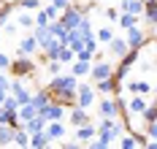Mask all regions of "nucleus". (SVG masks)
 Listing matches in <instances>:
<instances>
[{"mask_svg":"<svg viewBox=\"0 0 157 149\" xmlns=\"http://www.w3.org/2000/svg\"><path fill=\"white\" fill-rule=\"evenodd\" d=\"M11 76L14 79H35L38 76V68H35V60L33 57H27V54H16V60H11Z\"/></svg>","mask_w":157,"mask_h":149,"instance_id":"obj_1","label":"nucleus"},{"mask_svg":"<svg viewBox=\"0 0 157 149\" xmlns=\"http://www.w3.org/2000/svg\"><path fill=\"white\" fill-rule=\"evenodd\" d=\"M46 90L52 92V95H57V92H68V90H78V76H73V73H68V76L57 73V76H52V82L46 84Z\"/></svg>","mask_w":157,"mask_h":149,"instance_id":"obj_2","label":"nucleus"},{"mask_svg":"<svg viewBox=\"0 0 157 149\" xmlns=\"http://www.w3.org/2000/svg\"><path fill=\"white\" fill-rule=\"evenodd\" d=\"M106 76H114V65H111V60H109V57H103V60H92L90 79H92V82H100V79H106Z\"/></svg>","mask_w":157,"mask_h":149,"instance_id":"obj_3","label":"nucleus"},{"mask_svg":"<svg viewBox=\"0 0 157 149\" xmlns=\"http://www.w3.org/2000/svg\"><path fill=\"white\" fill-rule=\"evenodd\" d=\"M125 41H127L130 49H141V46L149 44V35L144 33V30H138V25H133V27H127V30H125Z\"/></svg>","mask_w":157,"mask_h":149,"instance_id":"obj_4","label":"nucleus"},{"mask_svg":"<svg viewBox=\"0 0 157 149\" xmlns=\"http://www.w3.org/2000/svg\"><path fill=\"white\" fill-rule=\"evenodd\" d=\"M95 92H100V95H117V92H122V82H117L114 76H106V79L95 82Z\"/></svg>","mask_w":157,"mask_h":149,"instance_id":"obj_5","label":"nucleus"},{"mask_svg":"<svg viewBox=\"0 0 157 149\" xmlns=\"http://www.w3.org/2000/svg\"><path fill=\"white\" fill-rule=\"evenodd\" d=\"M81 17H84V14L78 11V8L73 6V3H71L68 8H63V14H60V22H63V25L68 27V30H73V27H78V22H81Z\"/></svg>","mask_w":157,"mask_h":149,"instance_id":"obj_6","label":"nucleus"},{"mask_svg":"<svg viewBox=\"0 0 157 149\" xmlns=\"http://www.w3.org/2000/svg\"><path fill=\"white\" fill-rule=\"evenodd\" d=\"M98 111H100V117L117 119V117H119V103H117V98H114V95H106V98L98 103Z\"/></svg>","mask_w":157,"mask_h":149,"instance_id":"obj_7","label":"nucleus"},{"mask_svg":"<svg viewBox=\"0 0 157 149\" xmlns=\"http://www.w3.org/2000/svg\"><path fill=\"white\" fill-rule=\"evenodd\" d=\"M95 103V87H90V84H78V98H76V106H81V109H92Z\"/></svg>","mask_w":157,"mask_h":149,"instance_id":"obj_8","label":"nucleus"},{"mask_svg":"<svg viewBox=\"0 0 157 149\" xmlns=\"http://www.w3.org/2000/svg\"><path fill=\"white\" fill-rule=\"evenodd\" d=\"M41 52L38 46V41H35V35H25L22 41H19V46H16V54H27V57H35Z\"/></svg>","mask_w":157,"mask_h":149,"instance_id":"obj_9","label":"nucleus"},{"mask_svg":"<svg viewBox=\"0 0 157 149\" xmlns=\"http://www.w3.org/2000/svg\"><path fill=\"white\" fill-rule=\"evenodd\" d=\"M38 114L44 117L46 122H49V119H63V117H65V106H60V103H54V100H52V103H46Z\"/></svg>","mask_w":157,"mask_h":149,"instance_id":"obj_10","label":"nucleus"},{"mask_svg":"<svg viewBox=\"0 0 157 149\" xmlns=\"http://www.w3.org/2000/svg\"><path fill=\"white\" fill-rule=\"evenodd\" d=\"M127 49H130V46H127V41H125V38H117V35L106 44V54H111V57H122Z\"/></svg>","mask_w":157,"mask_h":149,"instance_id":"obj_11","label":"nucleus"},{"mask_svg":"<svg viewBox=\"0 0 157 149\" xmlns=\"http://www.w3.org/2000/svg\"><path fill=\"white\" fill-rule=\"evenodd\" d=\"M46 136L52 138V141H63V138H65L63 119H49V122H46Z\"/></svg>","mask_w":157,"mask_h":149,"instance_id":"obj_12","label":"nucleus"},{"mask_svg":"<svg viewBox=\"0 0 157 149\" xmlns=\"http://www.w3.org/2000/svg\"><path fill=\"white\" fill-rule=\"evenodd\" d=\"M8 92H14L16 98H19V106H22V103H30V98H33V92L19 82V79H11V90H8Z\"/></svg>","mask_w":157,"mask_h":149,"instance_id":"obj_13","label":"nucleus"},{"mask_svg":"<svg viewBox=\"0 0 157 149\" xmlns=\"http://www.w3.org/2000/svg\"><path fill=\"white\" fill-rule=\"evenodd\" d=\"M49 33L54 35V38H57L60 44H65V46H68V27H65V25L60 22V19H54V22H49Z\"/></svg>","mask_w":157,"mask_h":149,"instance_id":"obj_14","label":"nucleus"},{"mask_svg":"<svg viewBox=\"0 0 157 149\" xmlns=\"http://www.w3.org/2000/svg\"><path fill=\"white\" fill-rule=\"evenodd\" d=\"M22 128H25V130L30 133H41V130H46V119H44V117L41 114H35L33 117V119H27V122H22Z\"/></svg>","mask_w":157,"mask_h":149,"instance_id":"obj_15","label":"nucleus"},{"mask_svg":"<svg viewBox=\"0 0 157 149\" xmlns=\"http://www.w3.org/2000/svg\"><path fill=\"white\" fill-rule=\"evenodd\" d=\"M144 22L146 25H152V27H157V0H149V3H144Z\"/></svg>","mask_w":157,"mask_h":149,"instance_id":"obj_16","label":"nucleus"},{"mask_svg":"<svg viewBox=\"0 0 157 149\" xmlns=\"http://www.w3.org/2000/svg\"><path fill=\"white\" fill-rule=\"evenodd\" d=\"M30 103H33V106H35V109H38V111H41V109H44L46 103H52V92H49L46 87H44V90H38V92H33Z\"/></svg>","mask_w":157,"mask_h":149,"instance_id":"obj_17","label":"nucleus"},{"mask_svg":"<svg viewBox=\"0 0 157 149\" xmlns=\"http://www.w3.org/2000/svg\"><path fill=\"white\" fill-rule=\"evenodd\" d=\"M68 111H71V122H73L76 128L90 122V111H87V109H81V106H73V109H68Z\"/></svg>","mask_w":157,"mask_h":149,"instance_id":"obj_18","label":"nucleus"},{"mask_svg":"<svg viewBox=\"0 0 157 149\" xmlns=\"http://www.w3.org/2000/svg\"><path fill=\"white\" fill-rule=\"evenodd\" d=\"M33 35H35V41H38V46H41V52H44V49L49 46V44L54 41V35L49 33V25H46V27H35V33H33Z\"/></svg>","mask_w":157,"mask_h":149,"instance_id":"obj_19","label":"nucleus"},{"mask_svg":"<svg viewBox=\"0 0 157 149\" xmlns=\"http://www.w3.org/2000/svg\"><path fill=\"white\" fill-rule=\"evenodd\" d=\"M90 71H92V60H73V68H71V73L73 76H90Z\"/></svg>","mask_w":157,"mask_h":149,"instance_id":"obj_20","label":"nucleus"},{"mask_svg":"<svg viewBox=\"0 0 157 149\" xmlns=\"http://www.w3.org/2000/svg\"><path fill=\"white\" fill-rule=\"evenodd\" d=\"M149 106V100L144 98V95H133L130 103H127V109H130V114H144V109Z\"/></svg>","mask_w":157,"mask_h":149,"instance_id":"obj_21","label":"nucleus"},{"mask_svg":"<svg viewBox=\"0 0 157 149\" xmlns=\"http://www.w3.org/2000/svg\"><path fill=\"white\" fill-rule=\"evenodd\" d=\"M98 136V128L95 125H78V133H76V138L81 141V144H87L90 138H95Z\"/></svg>","mask_w":157,"mask_h":149,"instance_id":"obj_22","label":"nucleus"},{"mask_svg":"<svg viewBox=\"0 0 157 149\" xmlns=\"http://www.w3.org/2000/svg\"><path fill=\"white\" fill-rule=\"evenodd\" d=\"M49 144H52V138L46 136V130H41V133H33V136H30V147H35V149H46Z\"/></svg>","mask_w":157,"mask_h":149,"instance_id":"obj_23","label":"nucleus"},{"mask_svg":"<svg viewBox=\"0 0 157 149\" xmlns=\"http://www.w3.org/2000/svg\"><path fill=\"white\" fill-rule=\"evenodd\" d=\"M0 147H14V128L0 122Z\"/></svg>","mask_w":157,"mask_h":149,"instance_id":"obj_24","label":"nucleus"},{"mask_svg":"<svg viewBox=\"0 0 157 149\" xmlns=\"http://www.w3.org/2000/svg\"><path fill=\"white\" fill-rule=\"evenodd\" d=\"M119 11H130V14L141 17L144 14V0H122V8Z\"/></svg>","mask_w":157,"mask_h":149,"instance_id":"obj_25","label":"nucleus"},{"mask_svg":"<svg viewBox=\"0 0 157 149\" xmlns=\"http://www.w3.org/2000/svg\"><path fill=\"white\" fill-rule=\"evenodd\" d=\"M14 147H30V133L25 130L22 125L14 128Z\"/></svg>","mask_w":157,"mask_h":149,"instance_id":"obj_26","label":"nucleus"},{"mask_svg":"<svg viewBox=\"0 0 157 149\" xmlns=\"http://www.w3.org/2000/svg\"><path fill=\"white\" fill-rule=\"evenodd\" d=\"M16 114H19V119H22V122H27V119H33V117L38 114V109H35L33 103H22V106L16 109Z\"/></svg>","mask_w":157,"mask_h":149,"instance_id":"obj_27","label":"nucleus"},{"mask_svg":"<svg viewBox=\"0 0 157 149\" xmlns=\"http://www.w3.org/2000/svg\"><path fill=\"white\" fill-rule=\"evenodd\" d=\"M127 90H130L133 95H146V92H152V84L149 82H130Z\"/></svg>","mask_w":157,"mask_h":149,"instance_id":"obj_28","label":"nucleus"},{"mask_svg":"<svg viewBox=\"0 0 157 149\" xmlns=\"http://www.w3.org/2000/svg\"><path fill=\"white\" fill-rule=\"evenodd\" d=\"M78 35H81V38H92L95 35V30H92V22H90V19L87 17H81V22H78Z\"/></svg>","mask_w":157,"mask_h":149,"instance_id":"obj_29","label":"nucleus"},{"mask_svg":"<svg viewBox=\"0 0 157 149\" xmlns=\"http://www.w3.org/2000/svg\"><path fill=\"white\" fill-rule=\"evenodd\" d=\"M57 60H60L63 65H68V63H73V60H76V52L71 49V46H60V52H57Z\"/></svg>","mask_w":157,"mask_h":149,"instance_id":"obj_30","label":"nucleus"},{"mask_svg":"<svg viewBox=\"0 0 157 149\" xmlns=\"http://www.w3.org/2000/svg\"><path fill=\"white\" fill-rule=\"evenodd\" d=\"M117 22L122 25V30H127V27H133V25H138V17H136V14H130V11H122Z\"/></svg>","mask_w":157,"mask_h":149,"instance_id":"obj_31","label":"nucleus"},{"mask_svg":"<svg viewBox=\"0 0 157 149\" xmlns=\"http://www.w3.org/2000/svg\"><path fill=\"white\" fill-rule=\"evenodd\" d=\"M95 38H98V44H103V46H106L111 38H114V30H111V27H103V30H98V33H95Z\"/></svg>","mask_w":157,"mask_h":149,"instance_id":"obj_32","label":"nucleus"},{"mask_svg":"<svg viewBox=\"0 0 157 149\" xmlns=\"http://www.w3.org/2000/svg\"><path fill=\"white\" fill-rule=\"evenodd\" d=\"M144 122H146V125H149V122H155L157 119V103H149V106H146V109H144Z\"/></svg>","mask_w":157,"mask_h":149,"instance_id":"obj_33","label":"nucleus"},{"mask_svg":"<svg viewBox=\"0 0 157 149\" xmlns=\"http://www.w3.org/2000/svg\"><path fill=\"white\" fill-rule=\"evenodd\" d=\"M16 25H19L22 30H27V27H35V17H30V14H19Z\"/></svg>","mask_w":157,"mask_h":149,"instance_id":"obj_34","label":"nucleus"},{"mask_svg":"<svg viewBox=\"0 0 157 149\" xmlns=\"http://www.w3.org/2000/svg\"><path fill=\"white\" fill-rule=\"evenodd\" d=\"M22 11H38L41 8V0H19Z\"/></svg>","mask_w":157,"mask_h":149,"instance_id":"obj_35","label":"nucleus"},{"mask_svg":"<svg viewBox=\"0 0 157 149\" xmlns=\"http://www.w3.org/2000/svg\"><path fill=\"white\" fill-rule=\"evenodd\" d=\"M44 14L49 17V22H54V19H60V8L52 3V6H46V8H44Z\"/></svg>","mask_w":157,"mask_h":149,"instance_id":"obj_36","label":"nucleus"},{"mask_svg":"<svg viewBox=\"0 0 157 149\" xmlns=\"http://www.w3.org/2000/svg\"><path fill=\"white\" fill-rule=\"evenodd\" d=\"M46 71L52 73V76H57V73L63 71V63H60V60H49V63H46Z\"/></svg>","mask_w":157,"mask_h":149,"instance_id":"obj_37","label":"nucleus"},{"mask_svg":"<svg viewBox=\"0 0 157 149\" xmlns=\"http://www.w3.org/2000/svg\"><path fill=\"white\" fill-rule=\"evenodd\" d=\"M119 147H122V149H133V147H138V144H136V136H133V133H130V136H122Z\"/></svg>","mask_w":157,"mask_h":149,"instance_id":"obj_38","label":"nucleus"},{"mask_svg":"<svg viewBox=\"0 0 157 149\" xmlns=\"http://www.w3.org/2000/svg\"><path fill=\"white\" fill-rule=\"evenodd\" d=\"M68 46H71L73 52H81L84 49V38H68Z\"/></svg>","mask_w":157,"mask_h":149,"instance_id":"obj_39","label":"nucleus"},{"mask_svg":"<svg viewBox=\"0 0 157 149\" xmlns=\"http://www.w3.org/2000/svg\"><path fill=\"white\" fill-rule=\"evenodd\" d=\"M119 14H122V11H117V8H111V6L103 11V17L109 19V22H117V19H119Z\"/></svg>","mask_w":157,"mask_h":149,"instance_id":"obj_40","label":"nucleus"},{"mask_svg":"<svg viewBox=\"0 0 157 149\" xmlns=\"http://www.w3.org/2000/svg\"><path fill=\"white\" fill-rule=\"evenodd\" d=\"M49 25V17L44 14V8H41V14H35V27H46Z\"/></svg>","mask_w":157,"mask_h":149,"instance_id":"obj_41","label":"nucleus"},{"mask_svg":"<svg viewBox=\"0 0 157 149\" xmlns=\"http://www.w3.org/2000/svg\"><path fill=\"white\" fill-rule=\"evenodd\" d=\"M8 14H11V6H6V3H3V8H0V27L8 22Z\"/></svg>","mask_w":157,"mask_h":149,"instance_id":"obj_42","label":"nucleus"},{"mask_svg":"<svg viewBox=\"0 0 157 149\" xmlns=\"http://www.w3.org/2000/svg\"><path fill=\"white\" fill-rule=\"evenodd\" d=\"M8 68H11V57L0 52V71H8Z\"/></svg>","mask_w":157,"mask_h":149,"instance_id":"obj_43","label":"nucleus"},{"mask_svg":"<svg viewBox=\"0 0 157 149\" xmlns=\"http://www.w3.org/2000/svg\"><path fill=\"white\" fill-rule=\"evenodd\" d=\"M146 136H149V138H157V119L146 125Z\"/></svg>","mask_w":157,"mask_h":149,"instance_id":"obj_44","label":"nucleus"},{"mask_svg":"<svg viewBox=\"0 0 157 149\" xmlns=\"http://www.w3.org/2000/svg\"><path fill=\"white\" fill-rule=\"evenodd\" d=\"M146 141H149L146 133H138V136H136V144H138V147H146Z\"/></svg>","mask_w":157,"mask_h":149,"instance_id":"obj_45","label":"nucleus"},{"mask_svg":"<svg viewBox=\"0 0 157 149\" xmlns=\"http://www.w3.org/2000/svg\"><path fill=\"white\" fill-rule=\"evenodd\" d=\"M52 3H54V6H57V8H60V11H63V8H68V6H71V0H52Z\"/></svg>","mask_w":157,"mask_h":149,"instance_id":"obj_46","label":"nucleus"},{"mask_svg":"<svg viewBox=\"0 0 157 149\" xmlns=\"http://www.w3.org/2000/svg\"><path fill=\"white\" fill-rule=\"evenodd\" d=\"M63 147L65 149H76V147H81V141H78V138H76V141H65Z\"/></svg>","mask_w":157,"mask_h":149,"instance_id":"obj_47","label":"nucleus"},{"mask_svg":"<svg viewBox=\"0 0 157 149\" xmlns=\"http://www.w3.org/2000/svg\"><path fill=\"white\" fill-rule=\"evenodd\" d=\"M6 95H8V90H3V87H0V106H3V100H6Z\"/></svg>","mask_w":157,"mask_h":149,"instance_id":"obj_48","label":"nucleus"},{"mask_svg":"<svg viewBox=\"0 0 157 149\" xmlns=\"http://www.w3.org/2000/svg\"><path fill=\"white\" fill-rule=\"evenodd\" d=\"M3 3H6V6H11V3H19V0H3Z\"/></svg>","mask_w":157,"mask_h":149,"instance_id":"obj_49","label":"nucleus"},{"mask_svg":"<svg viewBox=\"0 0 157 149\" xmlns=\"http://www.w3.org/2000/svg\"><path fill=\"white\" fill-rule=\"evenodd\" d=\"M152 68H155V71H157V57H155V63H152Z\"/></svg>","mask_w":157,"mask_h":149,"instance_id":"obj_50","label":"nucleus"},{"mask_svg":"<svg viewBox=\"0 0 157 149\" xmlns=\"http://www.w3.org/2000/svg\"><path fill=\"white\" fill-rule=\"evenodd\" d=\"M103 3H111V0H103Z\"/></svg>","mask_w":157,"mask_h":149,"instance_id":"obj_51","label":"nucleus"},{"mask_svg":"<svg viewBox=\"0 0 157 149\" xmlns=\"http://www.w3.org/2000/svg\"><path fill=\"white\" fill-rule=\"evenodd\" d=\"M155 103H157V95H155Z\"/></svg>","mask_w":157,"mask_h":149,"instance_id":"obj_52","label":"nucleus"},{"mask_svg":"<svg viewBox=\"0 0 157 149\" xmlns=\"http://www.w3.org/2000/svg\"><path fill=\"white\" fill-rule=\"evenodd\" d=\"M144 3H149V0H144Z\"/></svg>","mask_w":157,"mask_h":149,"instance_id":"obj_53","label":"nucleus"},{"mask_svg":"<svg viewBox=\"0 0 157 149\" xmlns=\"http://www.w3.org/2000/svg\"><path fill=\"white\" fill-rule=\"evenodd\" d=\"M0 76H3V71H0Z\"/></svg>","mask_w":157,"mask_h":149,"instance_id":"obj_54","label":"nucleus"}]
</instances>
